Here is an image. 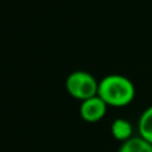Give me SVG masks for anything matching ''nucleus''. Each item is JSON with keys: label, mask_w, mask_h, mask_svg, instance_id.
I'll return each instance as SVG.
<instances>
[{"label": "nucleus", "mask_w": 152, "mask_h": 152, "mask_svg": "<svg viewBox=\"0 0 152 152\" xmlns=\"http://www.w3.org/2000/svg\"><path fill=\"white\" fill-rule=\"evenodd\" d=\"M97 95L111 107L128 105L135 97V87L129 79L121 75H108L99 81Z\"/></svg>", "instance_id": "obj_1"}, {"label": "nucleus", "mask_w": 152, "mask_h": 152, "mask_svg": "<svg viewBox=\"0 0 152 152\" xmlns=\"http://www.w3.org/2000/svg\"><path fill=\"white\" fill-rule=\"evenodd\" d=\"M66 88L72 97L83 102L96 96L99 91V83L88 72L75 71L67 77Z\"/></svg>", "instance_id": "obj_2"}, {"label": "nucleus", "mask_w": 152, "mask_h": 152, "mask_svg": "<svg viewBox=\"0 0 152 152\" xmlns=\"http://www.w3.org/2000/svg\"><path fill=\"white\" fill-rule=\"evenodd\" d=\"M107 107L105 102L99 96L89 97L87 100H83L80 104V116L87 123H96L102 120L107 113Z\"/></svg>", "instance_id": "obj_3"}, {"label": "nucleus", "mask_w": 152, "mask_h": 152, "mask_svg": "<svg viewBox=\"0 0 152 152\" xmlns=\"http://www.w3.org/2000/svg\"><path fill=\"white\" fill-rule=\"evenodd\" d=\"M132 132H134V127H132V124L127 119L119 118L116 120H113V123L111 124V134H112V136L121 143L134 137Z\"/></svg>", "instance_id": "obj_4"}, {"label": "nucleus", "mask_w": 152, "mask_h": 152, "mask_svg": "<svg viewBox=\"0 0 152 152\" xmlns=\"http://www.w3.org/2000/svg\"><path fill=\"white\" fill-rule=\"evenodd\" d=\"M118 152H152V144L143 137L136 136L121 143Z\"/></svg>", "instance_id": "obj_5"}, {"label": "nucleus", "mask_w": 152, "mask_h": 152, "mask_svg": "<svg viewBox=\"0 0 152 152\" xmlns=\"http://www.w3.org/2000/svg\"><path fill=\"white\" fill-rule=\"evenodd\" d=\"M137 129H139V136L152 144V105L144 110V112L142 113Z\"/></svg>", "instance_id": "obj_6"}]
</instances>
